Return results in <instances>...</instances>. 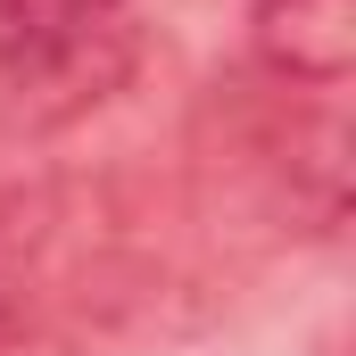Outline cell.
Returning <instances> with one entry per match:
<instances>
[{
	"instance_id": "1",
	"label": "cell",
	"mask_w": 356,
	"mask_h": 356,
	"mask_svg": "<svg viewBox=\"0 0 356 356\" xmlns=\"http://www.w3.org/2000/svg\"><path fill=\"white\" fill-rule=\"evenodd\" d=\"M124 0H0V83L58 91L116 42Z\"/></svg>"
},
{
	"instance_id": "3",
	"label": "cell",
	"mask_w": 356,
	"mask_h": 356,
	"mask_svg": "<svg viewBox=\"0 0 356 356\" xmlns=\"http://www.w3.org/2000/svg\"><path fill=\"white\" fill-rule=\"evenodd\" d=\"M8 315H17V273L0 266V332H8Z\"/></svg>"
},
{
	"instance_id": "2",
	"label": "cell",
	"mask_w": 356,
	"mask_h": 356,
	"mask_svg": "<svg viewBox=\"0 0 356 356\" xmlns=\"http://www.w3.org/2000/svg\"><path fill=\"white\" fill-rule=\"evenodd\" d=\"M249 50L282 83L332 91L356 67V0H257L249 8Z\"/></svg>"
}]
</instances>
